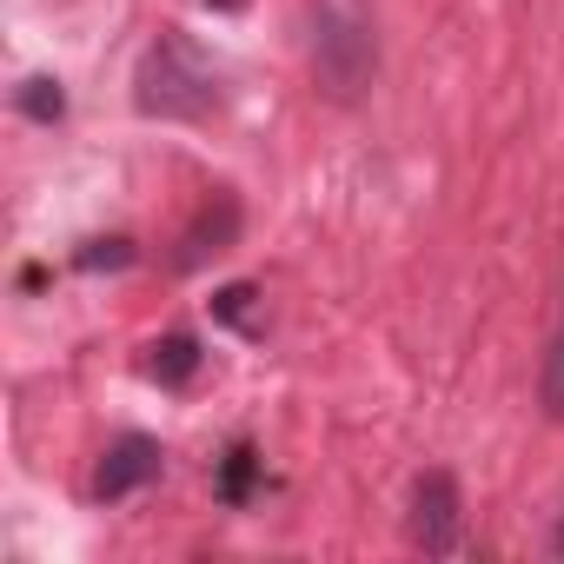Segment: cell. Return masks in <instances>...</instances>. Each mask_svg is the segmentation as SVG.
Listing matches in <instances>:
<instances>
[{
  "label": "cell",
  "instance_id": "6da1fadb",
  "mask_svg": "<svg viewBox=\"0 0 564 564\" xmlns=\"http://www.w3.org/2000/svg\"><path fill=\"white\" fill-rule=\"evenodd\" d=\"M379 74V34L366 0H313V87L326 100H359Z\"/></svg>",
  "mask_w": 564,
  "mask_h": 564
},
{
  "label": "cell",
  "instance_id": "7a4b0ae2",
  "mask_svg": "<svg viewBox=\"0 0 564 564\" xmlns=\"http://www.w3.org/2000/svg\"><path fill=\"white\" fill-rule=\"evenodd\" d=\"M213 100H219L213 94V74L180 41H160L140 61V113H153V120H206Z\"/></svg>",
  "mask_w": 564,
  "mask_h": 564
},
{
  "label": "cell",
  "instance_id": "3957f363",
  "mask_svg": "<svg viewBox=\"0 0 564 564\" xmlns=\"http://www.w3.org/2000/svg\"><path fill=\"white\" fill-rule=\"evenodd\" d=\"M405 538L425 557H452L465 538V505H458V478L452 471H419L412 478V511H405Z\"/></svg>",
  "mask_w": 564,
  "mask_h": 564
},
{
  "label": "cell",
  "instance_id": "277c9868",
  "mask_svg": "<svg viewBox=\"0 0 564 564\" xmlns=\"http://www.w3.org/2000/svg\"><path fill=\"white\" fill-rule=\"evenodd\" d=\"M232 239H239V199H232V193H213V199L193 213V226L180 232L173 272H199V265H206V259H219Z\"/></svg>",
  "mask_w": 564,
  "mask_h": 564
},
{
  "label": "cell",
  "instance_id": "5b68a950",
  "mask_svg": "<svg viewBox=\"0 0 564 564\" xmlns=\"http://www.w3.org/2000/svg\"><path fill=\"white\" fill-rule=\"evenodd\" d=\"M153 478H160V445L140 438V432H127V438L107 445V458L94 471V498H127V491H140Z\"/></svg>",
  "mask_w": 564,
  "mask_h": 564
},
{
  "label": "cell",
  "instance_id": "8992f818",
  "mask_svg": "<svg viewBox=\"0 0 564 564\" xmlns=\"http://www.w3.org/2000/svg\"><path fill=\"white\" fill-rule=\"evenodd\" d=\"M140 372H147L153 386H186V379L199 372V346H193L186 333H166V339H153V346H147Z\"/></svg>",
  "mask_w": 564,
  "mask_h": 564
},
{
  "label": "cell",
  "instance_id": "52a82bcc",
  "mask_svg": "<svg viewBox=\"0 0 564 564\" xmlns=\"http://www.w3.org/2000/svg\"><path fill=\"white\" fill-rule=\"evenodd\" d=\"M21 113L28 120H61L67 113V94H61V80H47V74H34V80H21Z\"/></svg>",
  "mask_w": 564,
  "mask_h": 564
},
{
  "label": "cell",
  "instance_id": "ba28073f",
  "mask_svg": "<svg viewBox=\"0 0 564 564\" xmlns=\"http://www.w3.org/2000/svg\"><path fill=\"white\" fill-rule=\"evenodd\" d=\"M538 399H544V412H551V419H564V333H557V339H551V352H544Z\"/></svg>",
  "mask_w": 564,
  "mask_h": 564
},
{
  "label": "cell",
  "instance_id": "9c48e42d",
  "mask_svg": "<svg viewBox=\"0 0 564 564\" xmlns=\"http://www.w3.org/2000/svg\"><path fill=\"white\" fill-rule=\"evenodd\" d=\"M127 259H133L127 239H94V246L80 252V265H94V272H100V265H127Z\"/></svg>",
  "mask_w": 564,
  "mask_h": 564
},
{
  "label": "cell",
  "instance_id": "30bf717a",
  "mask_svg": "<svg viewBox=\"0 0 564 564\" xmlns=\"http://www.w3.org/2000/svg\"><path fill=\"white\" fill-rule=\"evenodd\" d=\"M252 300H259V293H252V286H226V293H219V319H232V326H239V319H246V306H252Z\"/></svg>",
  "mask_w": 564,
  "mask_h": 564
},
{
  "label": "cell",
  "instance_id": "8fae6325",
  "mask_svg": "<svg viewBox=\"0 0 564 564\" xmlns=\"http://www.w3.org/2000/svg\"><path fill=\"white\" fill-rule=\"evenodd\" d=\"M213 8H246V0H213Z\"/></svg>",
  "mask_w": 564,
  "mask_h": 564
}]
</instances>
